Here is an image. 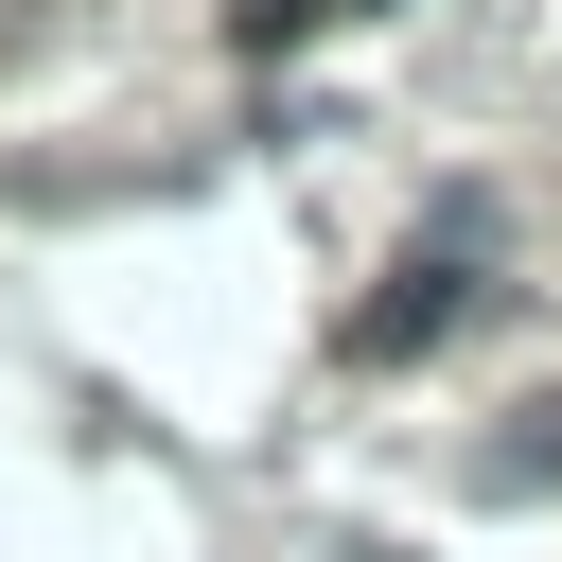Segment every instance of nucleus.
Wrapping results in <instances>:
<instances>
[{"instance_id":"1","label":"nucleus","mask_w":562,"mask_h":562,"mask_svg":"<svg viewBox=\"0 0 562 562\" xmlns=\"http://www.w3.org/2000/svg\"><path fill=\"white\" fill-rule=\"evenodd\" d=\"M457 316H474V263H457V246H404V263H386V299L351 316V351L386 369V351H439Z\"/></svg>"},{"instance_id":"2","label":"nucleus","mask_w":562,"mask_h":562,"mask_svg":"<svg viewBox=\"0 0 562 562\" xmlns=\"http://www.w3.org/2000/svg\"><path fill=\"white\" fill-rule=\"evenodd\" d=\"M316 18H334V0H228V35H246V53H281V35H316Z\"/></svg>"}]
</instances>
